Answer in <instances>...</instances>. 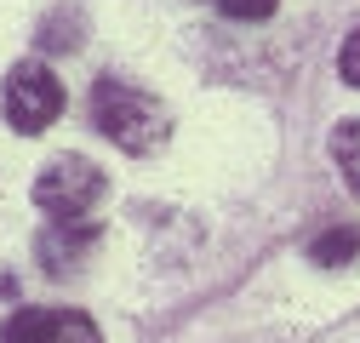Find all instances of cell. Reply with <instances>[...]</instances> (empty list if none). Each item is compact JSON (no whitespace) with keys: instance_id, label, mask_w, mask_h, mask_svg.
<instances>
[{"instance_id":"obj_10","label":"cell","mask_w":360,"mask_h":343,"mask_svg":"<svg viewBox=\"0 0 360 343\" xmlns=\"http://www.w3.org/2000/svg\"><path fill=\"white\" fill-rule=\"evenodd\" d=\"M217 6L229 12V18H269V12L281 6V0H217Z\"/></svg>"},{"instance_id":"obj_4","label":"cell","mask_w":360,"mask_h":343,"mask_svg":"<svg viewBox=\"0 0 360 343\" xmlns=\"http://www.w3.org/2000/svg\"><path fill=\"white\" fill-rule=\"evenodd\" d=\"M0 343H103V332L86 309H12Z\"/></svg>"},{"instance_id":"obj_3","label":"cell","mask_w":360,"mask_h":343,"mask_svg":"<svg viewBox=\"0 0 360 343\" xmlns=\"http://www.w3.org/2000/svg\"><path fill=\"white\" fill-rule=\"evenodd\" d=\"M0 109H6L12 120V132L34 138V132H46V126L63 115V86L46 63H18L6 75V92H0Z\"/></svg>"},{"instance_id":"obj_2","label":"cell","mask_w":360,"mask_h":343,"mask_svg":"<svg viewBox=\"0 0 360 343\" xmlns=\"http://www.w3.org/2000/svg\"><path fill=\"white\" fill-rule=\"evenodd\" d=\"M103 189H109V178H103L98 160L52 155L46 166H40V178H34V206L52 212V218H86V212L103 200Z\"/></svg>"},{"instance_id":"obj_6","label":"cell","mask_w":360,"mask_h":343,"mask_svg":"<svg viewBox=\"0 0 360 343\" xmlns=\"http://www.w3.org/2000/svg\"><path fill=\"white\" fill-rule=\"evenodd\" d=\"M360 257V229L354 224H332L309 240V264H321V269H343Z\"/></svg>"},{"instance_id":"obj_7","label":"cell","mask_w":360,"mask_h":343,"mask_svg":"<svg viewBox=\"0 0 360 343\" xmlns=\"http://www.w3.org/2000/svg\"><path fill=\"white\" fill-rule=\"evenodd\" d=\"M332 160L343 172V183L360 195V120H343L338 132H332Z\"/></svg>"},{"instance_id":"obj_5","label":"cell","mask_w":360,"mask_h":343,"mask_svg":"<svg viewBox=\"0 0 360 343\" xmlns=\"http://www.w3.org/2000/svg\"><path fill=\"white\" fill-rule=\"evenodd\" d=\"M92 246H98V224L92 218H52V229L34 240V257L46 264V275H69Z\"/></svg>"},{"instance_id":"obj_9","label":"cell","mask_w":360,"mask_h":343,"mask_svg":"<svg viewBox=\"0 0 360 343\" xmlns=\"http://www.w3.org/2000/svg\"><path fill=\"white\" fill-rule=\"evenodd\" d=\"M338 75H343L349 86H360V29L343 40V52H338Z\"/></svg>"},{"instance_id":"obj_1","label":"cell","mask_w":360,"mask_h":343,"mask_svg":"<svg viewBox=\"0 0 360 343\" xmlns=\"http://www.w3.org/2000/svg\"><path fill=\"white\" fill-rule=\"evenodd\" d=\"M92 126L126 155H149L166 143V109L160 98H149L143 86H131V80H115L103 75L92 86Z\"/></svg>"},{"instance_id":"obj_8","label":"cell","mask_w":360,"mask_h":343,"mask_svg":"<svg viewBox=\"0 0 360 343\" xmlns=\"http://www.w3.org/2000/svg\"><path fill=\"white\" fill-rule=\"evenodd\" d=\"M80 46V18L69 12H58V18H46V29H40V52H75Z\"/></svg>"}]
</instances>
